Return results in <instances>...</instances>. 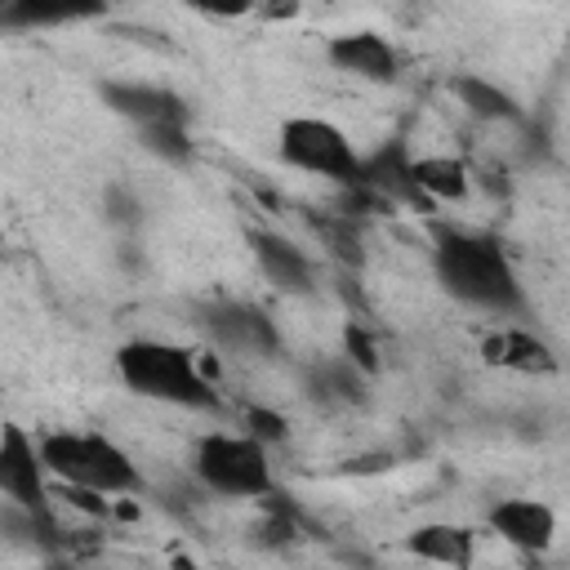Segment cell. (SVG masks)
Listing matches in <instances>:
<instances>
[{
	"mask_svg": "<svg viewBox=\"0 0 570 570\" xmlns=\"http://www.w3.org/2000/svg\"><path fill=\"white\" fill-rule=\"evenodd\" d=\"M432 272H436V285L450 298H459L463 307L508 316V312H521V303H525L517 267L508 263L503 245L494 236H485V232L436 227V236H432Z\"/></svg>",
	"mask_w": 570,
	"mask_h": 570,
	"instance_id": "1",
	"label": "cell"
},
{
	"mask_svg": "<svg viewBox=\"0 0 570 570\" xmlns=\"http://www.w3.org/2000/svg\"><path fill=\"white\" fill-rule=\"evenodd\" d=\"M116 374L120 383L142 396V401H160V405H183V410H214L218 392L205 379L196 352L165 343V338H134L116 352Z\"/></svg>",
	"mask_w": 570,
	"mask_h": 570,
	"instance_id": "2",
	"label": "cell"
},
{
	"mask_svg": "<svg viewBox=\"0 0 570 570\" xmlns=\"http://www.w3.org/2000/svg\"><path fill=\"white\" fill-rule=\"evenodd\" d=\"M40 459L53 476V485H80L107 499H125L142 490L138 463L102 432H76V428H53L36 436Z\"/></svg>",
	"mask_w": 570,
	"mask_h": 570,
	"instance_id": "3",
	"label": "cell"
},
{
	"mask_svg": "<svg viewBox=\"0 0 570 570\" xmlns=\"http://www.w3.org/2000/svg\"><path fill=\"white\" fill-rule=\"evenodd\" d=\"M191 472L209 494L223 499H263L272 494V459L245 432H205L191 454Z\"/></svg>",
	"mask_w": 570,
	"mask_h": 570,
	"instance_id": "4",
	"label": "cell"
},
{
	"mask_svg": "<svg viewBox=\"0 0 570 570\" xmlns=\"http://www.w3.org/2000/svg\"><path fill=\"white\" fill-rule=\"evenodd\" d=\"M281 160L303 169V174L356 187L365 156L356 151V142L334 120H325V116H289L281 125Z\"/></svg>",
	"mask_w": 570,
	"mask_h": 570,
	"instance_id": "5",
	"label": "cell"
},
{
	"mask_svg": "<svg viewBox=\"0 0 570 570\" xmlns=\"http://www.w3.org/2000/svg\"><path fill=\"white\" fill-rule=\"evenodd\" d=\"M49 468L40 459V445L27 436V428L9 423L0 432V490L13 508L45 517L49 512Z\"/></svg>",
	"mask_w": 570,
	"mask_h": 570,
	"instance_id": "6",
	"label": "cell"
},
{
	"mask_svg": "<svg viewBox=\"0 0 570 570\" xmlns=\"http://www.w3.org/2000/svg\"><path fill=\"white\" fill-rule=\"evenodd\" d=\"M205 330H209V343L223 347V352H236V356H272L281 334L272 325V316L254 303H214L205 312Z\"/></svg>",
	"mask_w": 570,
	"mask_h": 570,
	"instance_id": "7",
	"label": "cell"
},
{
	"mask_svg": "<svg viewBox=\"0 0 570 570\" xmlns=\"http://www.w3.org/2000/svg\"><path fill=\"white\" fill-rule=\"evenodd\" d=\"M485 525H490V534H499L517 552H548L557 539V512L543 499H525V494L499 499L485 512Z\"/></svg>",
	"mask_w": 570,
	"mask_h": 570,
	"instance_id": "8",
	"label": "cell"
},
{
	"mask_svg": "<svg viewBox=\"0 0 570 570\" xmlns=\"http://www.w3.org/2000/svg\"><path fill=\"white\" fill-rule=\"evenodd\" d=\"M325 58H330L338 71H347V76H356V80H374V85H387V80L401 76V53L392 49V40L379 36V31H365V27H361V31L330 36Z\"/></svg>",
	"mask_w": 570,
	"mask_h": 570,
	"instance_id": "9",
	"label": "cell"
},
{
	"mask_svg": "<svg viewBox=\"0 0 570 570\" xmlns=\"http://www.w3.org/2000/svg\"><path fill=\"white\" fill-rule=\"evenodd\" d=\"M249 254L263 272V281L281 294H312L316 285V267L312 258L281 232H249Z\"/></svg>",
	"mask_w": 570,
	"mask_h": 570,
	"instance_id": "10",
	"label": "cell"
},
{
	"mask_svg": "<svg viewBox=\"0 0 570 570\" xmlns=\"http://www.w3.org/2000/svg\"><path fill=\"white\" fill-rule=\"evenodd\" d=\"M102 102H107L116 116L134 120L138 129H147V125H169V120H187L183 98H178L174 89H165V85L111 80V85H102Z\"/></svg>",
	"mask_w": 570,
	"mask_h": 570,
	"instance_id": "11",
	"label": "cell"
},
{
	"mask_svg": "<svg viewBox=\"0 0 570 570\" xmlns=\"http://www.w3.org/2000/svg\"><path fill=\"white\" fill-rule=\"evenodd\" d=\"M481 356H485V365L512 370V374H552L557 370V352L539 334H530L521 325H503V330L485 334Z\"/></svg>",
	"mask_w": 570,
	"mask_h": 570,
	"instance_id": "12",
	"label": "cell"
},
{
	"mask_svg": "<svg viewBox=\"0 0 570 570\" xmlns=\"http://www.w3.org/2000/svg\"><path fill=\"white\" fill-rule=\"evenodd\" d=\"M405 552L419 561L445 566V570H468L476 561V534L454 521H428L405 534Z\"/></svg>",
	"mask_w": 570,
	"mask_h": 570,
	"instance_id": "13",
	"label": "cell"
},
{
	"mask_svg": "<svg viewBox=\"0 0 570 570\" xmlns=\"http://www.w3.org/2000/svg\"><path fill=\"white\" fill-rule=\"evenodd\" d=\"M356 187H370V191H383V196H392V200H414V205H428L423 196H419V187H414V160L405 156V147H383L379 156H370V160H361V178H356Z\"/></svg>",
	"mask_w": 570,
	"mask_h": 570,
	"instance_id": "14",
	"label": "cell"
},
{
	"mask_svg": "<svg viewBox=\"0 0 570 570\" xmlns=\"http://www.w3.org/2000/svg\"><path fill=\"white\" fill-rule=\"evenodd\" d=\"M450 89H454V98L463 102V111L476 116V120H503V125H508V120H521L517 98H512L499 80H485V76L463 71V76L450 80Z\"/></svg>",
	"mask_w": 570,
	"mask_h": 570,
	"instance_id": "15",
	"label": "cell"
},
{
	"mask_svg": "<svg viewBox=\"0 0 570 570\" xmlns=\"http://www.w3.org/2000/svg\"><path fill=\"white\" fill-rule=\"evenodd\" d=\"M414 187L423 200H463L468 196V169L454 156H428L414 160Z\"/></svg>",
	"mask_w": 570,
	"mask_h": 570,
	"instance_id": "16",
	"label": "cell"
},
{
	"mask_svg": "<svg viewBox=\"0 0 570 570\" xmlns=\"http://www.w3.org/2000/svg\"><path fill=\"white\" fill-rule=\"evenodd\" d=\"M142 147L169 165H187L191 160V134H187V120H169V125H147L138 129Z\"/></svg>",
	"mask_w": 570,
	"mask_h": 570,
	"instance_id": "17",
	"label": "cell"
},
{
	"mask_svg": "<svg viewBox=\"0 0 570 570\" xmlns=\"http://www.w3.org/2000/svg\"><path fill=\"white\" fill-rule=\"evenodd\" d=\"M285 414H276V410H267V405H249L245 410V436H254L258 445H276V441H285Z\"/></svg>",
	"mask_w": 570,
	"mask_h": 570,
	"instance_id": "18",
	"label": "cell"
},
{
	"mask_svg": "<svg viewBox=\"0 0 570 570\" xmlns=\"http://www.w3.org/2000/svg\"><path fill=\"white\" fill-rule=\"evenodd\" d=\"M343 356H347L361 374H374V370H379V352H374V343H370V334H365L361 325H347V330H343Z\"/></svg>",
	"mask_w": 570,
	"mask_h": 570,
	"instance_id": "19",
	"label": "cell"
},
{
	"mask_svg": "<svg viewBox=\"0 0 570 570\" xmlns=\"http://www.w3.org/2000/svg\"><path fill=\"white\" fill-rule=\"evenodd\" d=\"M107 209H111V218H116V223H134V218H138L134 196H129V191H120V187H116V191H107Z\"/></svg>",
	"mask_w": 570,
	"mask_h": 570,
	"instance_id": "20",
	"label": "cell"
},
{
	"mask_svg": "<svg viewBox=\"0 0 570 570\" xmlns=\"http://www.w3.org/2000/svg\"><path fill=\"white\" fill-rule=\"evenodd\" d=\"M45 570H76V566H71V561H49Z\"/></svg>",
	"mask_w": 570,
	"mask_h": 570,
	"instance_id": "21",
	"label": "cell"
}]
</instances>
